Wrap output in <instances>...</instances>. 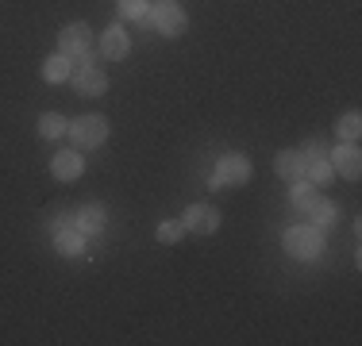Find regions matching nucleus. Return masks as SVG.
Instances as JSON below:
<instances>
[{"instance_id":"nucleus-12","label":"nucleus","mask_w":362,"mask_h":346,"mask_svg":"<svg viewBox=\"0 0 362 346\" xmlns=\"http://www.w3.org/2000/svg\"><path fill=\"white\" fill-rule=\"evenodd\" d=\"M278 173L286 181H305V158H300V150L278 154Z\"/></svg>"},{"instance_id":"nucleus-22","label":"nucleus","mask_w":362,"mask_h":346,"mask_svg":"<svg viewBox=\"0 0 362 346\" xmlns=\"http://www.w3.org/2000/svg\"><path fill=\"white\" fill-rule=\"evenodd\" d=\"M316 154H324V146L316 143V138H308V143L300 146V158H316Z\"/></svg>"},{"instance_id":"nucleus-17","label":"nucleus","mask_w":362,"mask_h":346,"mask_svg":"<svg viewBox=\"0 0 362 346\" xmlns=\"http://www.w3.org/2000/svg\"><path fill=\"white\" fill-rule=\"evenodd\" d=\"M316 201H320V196L313 193V185H300V181L293 185V204H297L300 212H313V204H316Z\"/></svg>"},{"instance_id":"nucleus-16","label":"nucleus","mask_w":362,"mask_h":346,"mask_svg":"<svg viewBox=\"0 0 362 346\" xmlns=\"http://www.w3.org/2000/svg\"><path fill=\"white\" fill-rule=\"evenodd\" d=\"M66 127H70V124H66V119L58 116V112H47V116L39 119V135H42V138H62Z\"/></svg>"},{"instance_id":"nucleus-20","label":"nucleus","mask_w":362,"mask_h":346,"mask_svg":"<svg viewBox=\"0 0 362 346\" xmlns=\"http://www.w3.org/2000/svg\"><path fill=\"white\" fill-rule=\"evenodd\" d=\"M335 131H339L343 138H358V131H362V119H358V112H347V116L335 124Z\"/></svg>"},{"instance_id":"nucleus-8","label":"nucleus","mask_w":362,"mask_h":346,"mask_svg":"<svg viewBox=\"0 0 362 346\" xmlns=\"http://www.w3.org/2000/svg\"><path fill=\"white\" fill-rule=\"evenodd\" d=\"M50 173H54L58 181L81 177V154H77V150H58L54 158H50Z\"/></svg>"},{"instance_id":"nucleus-18","label":"nucleus","mask_w":362,"mask_h":346,"mask_svg":"<svg viewBox=\"0 0 362 346\" xmlns=\"http://www.w3.org/2000/svg\"><path fill=\"white\" fill-rule=\"evenodd\" d=\"M313 220H316V227H332L335 223V204L332 201H316L313 204Z\"/></svg>"},{"instance_id":"nucleus-13","label":"nucleus","mask_w":362,"mask_h":346,"mask_svg":"<svg viewBox=\"0 0 362 346\" xmlns=\"http://www.w3.org/2000/svg\"><path fill=\"white\" fill-rule=\"evenodd\" d=\"M332 162L324 158V154H316V158H305V177L313 181V185H327L332 181Z\"/></svg>"},{"instance_id":"nucleus-1","label":"nucleus","mask_w":362,"mask_h":346,"mask_svg":"<svg viewBox=\"0 0 362 346\" xmlns=\"http://www.w3.org/2000/svg\"><path fill=\"white\" fill-rule=\"evenodd\" d=\"M66 131H70L74 146L89 150V146H100V143L108 138V124H105V116H81V119H74Z\"/></svg>"},{"instance_id":"nucleus-7","label":"nucleus","mask_w":362,"mask_h":346,"mask_svg":"<svg viewBox=\"0 0 362 346\" xmlns=\"http://www.w3.org/2000/svg\"><path fill=\"white\" fill-rule=\"evenodd\" d=\"M216 177L223 185H247V177H251V162L239 158V154H228V158L216 166Z\"/></svg>"},{"instance_id":"nucleus-4","label":"nucleus","mask_w":362,"mask_h":346,"mask_svg":"<svg viewBox=\"0 0 362 346\" xmlns=\"http://www.w3.org/2000/svg\"><path fill=\"white\" fill-rule=\"evenodd\" d=\"M151 20H154V28H158L162 35L185 31V12H181L174 0H158V4H154V12H151Z\"/></svg>"},{"instance_id":"nucleus-2","label":"nucleus","mask_w":362,"mask_h":346,"mask_svg":"<svg viewBox=\"0 0 362 346\" xmlns=\"http://www.w3.org/2000/svg\"><path fill=\"white\" fill-rule=\"evenodd\" d=\"M320 246H324L320 227H308V223H305V227H293L289 235H286V250H289L293 258H305V262L320 254Z\"/></svg>"},{"instance_id":"nucleus-11","label":"nucleus","mask_w":362,"mask_h":346,"mask_svg":"<svg viewBox=\"0 0 362 346\" xmlns=\"http://www.w3.org/2000/svg\"><path fill=\"white\" fill-rule=\"evenodd\" d=\"M100 227H105V208L100 204H89V208L77 212V231H81V235H97Z\"/></svg>"},{"instance_id":"nucleus-10","label":"nucleus","mask_w":362,"mask_h":346,"mask_svg":"<svg viewBox=\"0 0 362 346\" xmlns=\"http://www.w3.org/2000/svg\"><path fill=\"white\" fill-rule=\"evenodd\" d=\"M100 50H105V58H124L127 50H132V39H127V31L116 23V28L105 31V39H100Z\"/></svg>"},{"instance_id":"nucleus-15","label":"nucleus","mask_w":362,"mask_h":346,"mask_svg":"<svg viewBox=\"0 0 362 346\" xmlns=\"http://www.w3.org/2000/svg\"><path fill=\"white\" fill-rule=\"evenodd\" d=\"M58 250L70 254V258H77L85 250V235H81V231H74V227H62V231H58Z\"/></svg>"},{"instance_id":"nucleus-6","label":"nucleus","mask_w":362,"mask_h":346,"mask_svg":"<svg viewBox=\"0 0 362 346\" xmlns=\"http://www.w3.org/2000/svg\"><path fill=\"white\" fill-rule=\"evenodd\" d=\"M181 223H185L189 231H197V235H212V231L220 227V215L212 212L209 204H193L185 215H181Z\"/></svg>"},{"instance_id":"nucleus-14","label":"nucleus","mask_w":362,"mask_h":346,"mask_svg":"<svg viewBox=\"0 0 362 346\" xmlns=\"http://www.w3.org/2000/svg\"><path fill=\"white\" fill-rule=\"evenodd\" d=\"M70 73H74V66H70V58H66V54H54V58H47V62H42V77H47L50 85L66 81Z\"/></svg>"},{"instance_id":"nucleus-5","label":"nucleus","mask_w":362,"mask_h":346,"mask_svg":"<svg viewBox=\"0 0 362 346\" xmlns=\"http://www.w3.org/2000/svg\"><path fill=\"white\" fill-rule=\"evenodd\" d=\"M89 50H93V31L85 23H70L62 31V54L66 58H89Z\"/></svg>"},{"instance_id":"nucleus-21","label":"nucleus","mask_w":362,"mask_h":346,"mask_svg":"<svg viewBox=\"0 0 362 346\" xmlns=\"http://www.w3.org/2000/svg\"><path fill=\"white\" fill-rule=\"evenodd\" d=\"M181 231H185V223H181V220L162 223V227H158V239H162V242H177V239H181Z\"/></svg>"},{"instance_id":"nucleus-9","label":"nucleus","mask_w":362,"mask_h":346,"mask_svg":"<svg viewBox=\"0 0 362 346\" xmlns=\"http://www.w3.org/2000/svg\"><path fill=\"white\" fill-rule=\"evenodd\" d=\"M332 169H339L343 177L355 181L358 173H362V154L355 150V146H339V150L332 154Z\"/></svg>"},{"instance_id":"nucleus-3","label":"nucleus","mask_w":362,"mask_h":346,"mask_svg":"<svg viewBox=\"0 0 362 346\" xmlns=\"http://www.w3.org/2000/svg\"><path fill=\"white\" fill-rule=\"evenodd\" d=\"M74 85H77V93L81 97H100V93L108 89V77H105V69H97L93 62H81V66H74Z\"/></svg>"},{"instance_id":"nucleus-19","label":"nucleus","mask_w":362,"mask_h":346,"mask_svg":"<svg viewBox=\"0 0 362 346\" xmlns=\"http://www.w3.org/2000/svg\"><path fill=\"white\" fill-rule=\"evenodd\" d=\"M119 12H124V20H146L151 8H146V0H119Z\"/></svg>"}]
</instances>
